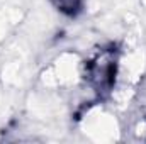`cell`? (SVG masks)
Listing matches in <instances>:
<instances>
[{"label":"cell","instance_id":"1","mask_svg":"<svg viewBox=\"0 0 146 144\" xmlns=\"http://www.w3.org/2000/svg\"><path fill=\"white\" fill-rule=\"evenodd\" d=\"M54 3L65 14H75L80 9V0H54Z\"/></svg>","mask_w":146,"mask_h":144}]
</instances>
